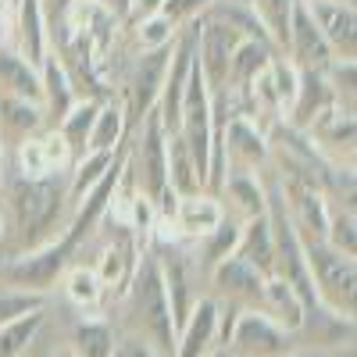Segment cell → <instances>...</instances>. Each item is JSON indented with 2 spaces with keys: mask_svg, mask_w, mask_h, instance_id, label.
Returning a JSON list of instances; mask_svg holds the SVG:
<instances>
[{
  "mask_svg": "<svg viewBox=\"0 0 357 357\" xmlns=\"http://www.w3.org/2000/svg\"><path fill=\"white\" fill-rule=\"evenodd\" d=\"M264 186L254 172H229L218 190V200H229L225 211L236 215V222H247L254 215H264Z\"/></svg>",
  "mask_w": 357,
  "mask_h": 357,
  "instance_id": "cb8c5ba5",
  "label": "cell"
},
{
  "mask_svg": "<svg viewBox=\"0 0 357 357\" xmlns=\"http://www.w3.org/2000/svg\"><path fill=\"white\" fill-rule=\"evenodd\" d=\"M325 243L343 250V254H357V218H354V204L343 207H329V222H325Z\"/></svg>",
  "mask_w": 357,
  "mask_h": 357,
  "instance_id": "4dcf8cb0",
  "label": "cell"
},
{
  "mask_svg": "<svg viewBox=\"0 0 357 357\" xmlns=\"http://www.w3.org/2000/svg\"><path fill=\"white\" fill-rule=\"evenodd\" d=\"M247 36H240L236 29H229L218 18H197V65L207 79V89L218 93L229 82V65H232V54Z\"/></svg>",
  "mask_w": 357,
  "mask_h": 357,
  "instance_id": "5b68a950",
  "label": "cell"
},
{
  "mask_svg": "<svg viewBox=\"0 0 357 357\" xmlns=\"http://www.w3.org/2000/svg\"><path fill=\"white\" fill-rule=\"evenodd\" d=\"M111 357H158L154 350H151V343L146 340H139V336H126V340H118L114 343V354Z\"/></svg>",
  "mask_w": 357,
  "mask_h": 357,
  "instance_id": "8d00e7d4",
  "label": "cell"
},
{
  "mask_svg": "<svg viewBox=\"0 0 357 357\" xmlns=\"http://www.w3.org/2000/svg\"><path fill=\"white\" fill-rule=\"evenodd\" d=\"M225 218V204L207 193V190H197V193H183L175 197V207H172V225L183 240H204L218 229V222Z\"/></svg>",
  "mask_w": 357,
  "mask_h": 357,
  "instance_id": "9a60e30c",
  "label": "cell"
},
{
  "mask_svg": "<svg viewBox=\"0 0 357 357\" xmlns=\"http://www.w3.org/2000/svg\"><path fill=\"white\" fill-rule=\"evenodd\" d=\"M93 4H97L100 11H107L114 22H126V18L132 15V0H93Z\"/></svg>",
  "mask_w": 357,
  "mask_h": 357,
  "instance_id": "f35d334b",
  "label": "cell"
},
{
  "mask_svg": "<svg viewBox=\"0 0 357 357\" xmlns=\"http://www.w3.org/2000/svg\"><path fill=\"white\" fill-rule=\"evenodd\" d=\"M304 254H307L318 307L333 311L340 318H354V307H357V261H354V254H343V250L329 247L325 240L304 243Z\"/></svg>",
  "mask_w": 357,
  "mask_h": 357,
  "instance_id": "277c9868",
  "label": "cell"
},
{
  "mask_svg": "<svg viewBox=\"0 0 357 357\" xmlns=\"http://www.w3.org/2000/svg\"><path fill=\"white\" fill-rule=\"evenodd\" d=\"M15 165H18V175H29V178L61 175L72 168V151L65 146L57 129H40L15 151Z\"/></svg>",
  "mask_w": 357,
  "mask_h": 357,
  "instance_id": "8fae6325",
  "label": "cell"
},
{
  "mask_svg": "<svg viewBox=\"0 0 357 357\" xmlns=\"http://www.w3.org/2000/svg\"><path fill=\"white\" fill-rule=\"evenodd\" d=\"M68 172L29 178L15 175L8 186V211H11V236H15V257L50 243L65 225L68 211Z\"/></svg>",
  "mask_w": 357,
  "mask_h": 357,
  "instance_id": "6da1fadb",
  "label": "cell"
},
{
  "mask_svg": "<svg viewBox=\"0 0 357 357\" xmlns=\"http://www.w3.org/2000/svg\"><path fill=\"white\" fill-rule=\"evenodd\" d=\"M122 139H126V107L118 100H100L86 151H118Z\"/></svg>",
  "mask_w": 357,
  "mask_h": 357,
  "instance_id": "4316f807",
  "label": "cell"
},
{
  "mask_svg": "<svg viewBox=\"0 0 357 357\" xmlns=\"http://www.w3.org/2000/svg\"><path fill=\"white\" fill-rule=\"evenodd\" d=\"M158 264H161L165 293H168V304H172V321H175V329H178L204 293L197 289V272H193V261H190L186 250L172 247V250L158 254Z\"/></svg>",
  "mask_w": 357,
  "mask_h": 357,
  "instance_id": "4fadbf2b",
  "label": "cell"
},
{
  "mask_svg": "<svg viewBox=\"0 0 357 357\" xmlns=\"http://www.w3.org/2000/svg\"><path fill=\"white\" fill-rule=\"evenodd\" d=\"M318 33L336 57H354L357 50V11L350 0H304Z\"/></svg>",
  "mask_w": 357,
  "mask_h": 357,
  "instance_id": "5bb4252c",
  "label": "cell"
},
{
  "mask_svg": "<svg viewBox=\"0 0 357 357\" xmlns=\"http://www.w3.org/2000/svg\"><path fill=\"white\" fill-rule=\"evenodd\" d=\"M222 154H225V165L236 172H254L268 161L272 146H268V132L257 126V118L250 114H232L225 122V132H222ZM257 175V172H254Z\"/></svg>",
  "mask_w": 357,
  "mask_h": 357,
  "instance_id": "52a82bcc",
  "label": "cell"
},
{
  "mask_svg": "<svg viewBox=\"0 0 357 357\" xmlns=\"http://www.w3.org/2000/svg\"><path fill=\"white\" fill-rule=\"evenodd\" d=\"M65 289H68V301L82 311H97L100 307V296H104V286L97 279L93 268H86V264H68L65 268Z\"/></svg>",
  "mask_w": 357,
  "mask_h": 357,
  "instance_id": "f1b7e54d",
  "label": "cell"
},
{
  "mask_svg": "<svg viewBox=\"0 0 357 357\" xmlns=\"http://www.w3.org/2000/svg\"><path fill=\"white\" fill-rule=\"evenodd\" d=\"M40 129H50L43 104L0 93V146H4V151H18V146L29 136H36Z\"/></svg>",
  "mask_w": 357,
  "mask_h": 357,
  "instance_id": "ac0fdd59",
  "label": "cell"
},
{
  "mask_svg": "<svg viewBox=\"0 0 357 357\" xmlns=\"http://www.w3.org/2000/svg\"><path fill=\"white\" fill-rule=\"evenodd\" d=\"M250 8L257 11V18L264 22L268 36L275 47H286V29H289V11L293 0H250Z\"/></svg>",
  "mask_w": 357,
  "mask_h": 357,
  "instance_id": "836d02e7",
  "label": "cell"
},
{
  "mask_svg": "<svg viewBox=\"0 0 357 357\" xmlns=\"http://www.w3.org/2000/svg\"><path fill=\"white\" fill-rule=\"evenodd\" d=\"M11 4H15V8H18V0H11Z\"/></svg>",
  "mask_w": 357,
  "mask_h": 357,
  "instance_id": "f6af8a7d",
  "label": "cell"
},
{
  "mask_svg": "<svg viewBox=\"0 0 357 357\" xmlns=\"http://www.w3.org/2000/svg\"><path fill=\"white\" fill-rule=\"evenodd\" d=\"M40 325H43V311H33L11 325H0V357H22L29 343L36 340Z\"/></svg>",
  "mask_w": 357,
  "mask_h": 357,
  "instance_id": "f546056e",
  "label": "cell"
},
{
  "mask_svg": "<svg viewBox=\"0 0 357 357\" xmlns=\"http://www.w3.org/2000/svg\"><path fill=\"white\" fill-rule=\"evenodd\" d=\"M207 279L215 286V301H229V304H240V307H257L261 301V289H264V279L254 264H247L243 257H222L218 264L207 268Z\"/></svg>",
  "mask_w": 357,
  "mask_h": 357,
  "instance_id": "9c48e42d",
  "label": "cell"
},
{
  "mask_svg": "<svg viewBox=\"0 0 357 357\" xmlns=\"http://www.w3.org/2000/svg\"><path fill=\"white\" fill-rule=\"evenodd\" d=\"M282 357H354V347L343 343V347H311V350H289Z\"/></svg>",
  "mask_w": 357,
  "mask_h": 357,
  "instance_id": "74e56055",
  "label": "cell"
},
{
  "mask_svg": "<svg viewBox=\"0 0 357 357\" xmlns=\"http://www.w3.org/2000/svg\"><path fill=\"white\" fill-rule=\"evenodd\" d=\"M0 172H4V146H0Z\"/></svg>",
  "mask_w": 357,
  "mask_h": 357,
  "instance_id": "ee69618b",
  "label": "cell"
},
{
  "mask_svg": "<svg viewBox=\"0 0 357 357\" xmlns=\"http://www.w3.org/2000/svg\"><path fill=\"white\" fill-rule=\"evenodd\" d=\"M0 93L8 97H25V100H43V79L33 61L15 50V47H0Z\"/></svg>",
  "mask_w": 357,
  "mask_h": 357,
  "instance_id": "603a6c76",
  "label": "cell"
},
{
  "mask_svg": "<svg viewBox=\"0 0 357 357\" xmlns=\"http://www.w3.org/2000/svg\"><path fill=\"white\" fill-rule=\"evenodd\" d=\"M165 0H132V15L129 18H146V15H158Z\"/></svg>",
  "mask_w": 357,
  "mask_h": 357,
  "instance_id": "ab89813d",
  "label": "cell"
},
{
  "mask_svg": "<svg viewBox=\"0 0 357 357\" xmlns=\"http://www.w3.org/2000/svg\"><path fill=\"white\" fill-rule=\"evenodd\" d=\"M236 240H240V222H236L229 211H225V218L218 222V229L211 232V236H204V272H207V268H211V264H218L222 257H229L232 250H236Z\"/></svg>",
  "mask_w": 357,
  "mask_h": 357,
  "instance_id": "1f68e13d",
  "label": "cell"
},
{
  "mask_svg": "<svg viewBox=\"0 0 357 357\" xmlns=\"http://www.w3.org/2000/svg\"><path fill=\"white\" fill-rule=\"evenodd\" d=\"M33 311H43V293H29V289H4L0 293V325H11Z\"/></svg>",
  "mask_w": 357,
  "mask_h": 357,
  "instance_id": "e575fe53",
  "label": "cell"
},
{
  "mask_svg": "<svg viewBox=\"0 0 357 357\" xmlns=\"http://www.w3.org/2000/svg\"><path fill=\"white\" fill-rule=\"evenodd\" d=\"M304 132L325 161L343 165V154L347 161H354V107H343V100H333L321 114H314Z\"/></svg>",
  "mask_w": 357,
  "mask_h": 357,
  "instance_id": "ba28073f",
  "label": "cell"
},
{
  "mask_svg": "<svg viewBox=\"0 0 357 357\" xmlns=\"http://www.w3.org/2000/svg\"><path fill=\"white\" fill-rule=\"evenodd\" d=\"M275 57V47L272 43H264V40H243L240 47H236V54H232V65H229V89L232 93H240V97H247V89H250V82L268 68V61Z\"/></svg>",
  "mask_w": 357,
  "mask_h": 357,
  "instance_id": "d4e9b609",
  "label": "cell"
},
{
  "mask_svg": "<svg viewBox=\"0 0 357 357\" xmlns=\"http://www.w3.org/2000/svg\"><path fill=\"white\" fill-rule=\"evenodd\" d=\"M126 301H129L136 336L151 343V350L158 357H172V350H175V321H172V304H168L161 264H158L154 250L136 257V268H132V275L126 282Z\"/></svg>",
  "mask_w": 357,
  "mask_h": 357,
  "instance_id": "7a4b0ae2",
  "label": "cell"
},
{
  "mask_svg": "<svg viewBox=\"0 0 357 357\" xmlns=\"http://www.w3.org/2000/svg\"><path fill=\"white\" fill-rule=\"evenodd\" d=\"M178 36V25L172 18H165L161 11L158 15H146V18H136V40L143 50H161V47H172Z\"/></svg>",
  "mask_w": 357,
  "mask_h": 357,
  "instance_id": "d6a6232c",
  "label": "cell"
},
{
  "mask_svg": "<svg viewBox=\"0 0 357 357\" xmlns=\"http://www.w3.org/2000/svg\"><path fill=\"white\" fill-rule=\"evenodd\" d=\"M114 329L104 321V318H86L75 325V336H72V354L75 357H111L114 354Z\"/></svg>",
  "mask_w": 357,
  "mask_h": 357,
  "instance_id": "83f0119b",
  "label": "cell"
},
{
  "mask_svg": "<svg viewBox=\"0 0 357 357\" xmlns=\"http://www.w3.org/2000/svg\"><path fill=\"white\" fill-rule=\"evenodd\" d=\"M236 257L254 264L261 275H275V236L268 225V215H254L240 222V240H236Z\"/></svg>",
  "mask_w": 357,
  "mask_h": 357,
  "instance_id": "7402d4cb",
  "label": "cell"
},
{
  "mask_svg": "<svg viewBox=\"0 0 357 357\" xmlns=\"http://www.w3.org/2000/svg\"><path fill=\"white\" fill-rule=\"evenodd\" d=\"M211 4H215V0H165L161 15L172 18L175 25H183V22H197Z\"/></svg>",
  "mask_w": 357,
  "mask_h": 357,
  "instance_id": "d590c367",
  "label": "cell"
},
{
  "mask_svg": "<svg viewBox=\"0 0 357 357\" xmlns=\"http://www.w3.org/2000/svg\"><path fill=\"white\" fill-rule=\"evenodd\" d=\"M286 47H289V61L296 68H329L333 65V47L325 43V36L318 33V25L307 11L304 0H293L289 11V29H286Z\"/></svg>",
  "mask_w": 357,
  "mask_h": 357,
  "instance_id": "30bf717a",
  "label": "cell"
},
{
  "mask_svg": "<svg viewBox=\"0 0 357 357\" xmlns=\"http://www.w3.org/2000/svg\"><path fill=\"white\" fill-rule=\"evenodd\" d=\"M168 57H172V47L143 50L139 54V61L132 68V79H129V111H132L136 122H139L146 111H154V104L161 97L165 72H168Z\"/></svg>",
  "mask_w": 357,
  "mask_h": 357,
  "instance_id": "2e32d148",
  "label": "cell"
},
{
  "mask_svg": "<svg viewBox=\"0 0 357 357\" xmlns=\"http://www.w3.org/2000/svg\"><path fill=\"white\" fill-rule=\"evenodd\" d=\"M4 232H8V225H4V215H0V243H4Z\"/></svg>",
  "mask_w": 357,
  "mask_h": 357,
  "instance_id": "b9f144b4",
  "label": "cell"
},
{
  "mask_svg": "<svg viewBox=\"0 0 357 357\" xmlns=\"http://www.w3.org/2000/svg\"><path fill=\"white\" fill-rule=\"evenodd\" d=\"M257 311H264L272 318L279 329H286L289 336L304 329V301L296 296V289L282 279V275H268L264 279V289H261V301H257Z\"/></svg>",
  "mask_w": 357,
  "mask_h": 357,
  "instance_id": "44dd1931",
  "label": "cell"
},
{
  "mask_svg": "<svg viewBox=\"0 0 357 357\" xmlns=\"http://www.w3.org/2000/svg\"><path fill=\"white\" fill-rule=\"evenodd\" d=\"M333 100L336 93H333L329 79H325V68H296V93L286 111V126L304 132L314 122V114H321Z\"/></svg>",
  "mask_w": 357,
  "mask_h": 357,
  "instance_id": "e0dca14e",
  "label": "cell"
},
{
  "mask_svg": "<svg viewBox=\"0 0 357 357\" xmlns=\"http://www.w3.org/2000/svg\"><path fill=\"white\" fill-rule=\"evenodd\" d=\"M97 111H100V100L97 97H79L75 104H72V111L57 122L54 129L61 132V139H65V146L72 151V165L86 154V143H89V129H93V118H97Z\"/></svg>",
  "mask_w": 357,
  "mask_h": 357,
  "instance_id": "484cf974",
  "label": "cell"
},
{
  "mask_svg": "<svg viewBox=\"0 0 357 357\" xmlns=\"http://www.w3.org/2000/svg\"><path fill=\"white\" fill-rule=\"evenodd\" d=\"M225 350L232 357H282L289 354V333L257 307H243L232 321Z\"/></svg>",
  "mask_w": 357,
  "mask_h": 357,
  "instance_id": "8992f818",
  "label": "cell"
},
{
  "mask_svg": "<svg viewBox=\"0 0 357 357\" xmlns=\"http://www.w3.org/2000/svg\"><path fill=\"white\" fill-rule=\"evenodd\" d=\"M139 193L151 200L154 218L172 222V207H175V190L168 183V132L161 126L158 111H146L139 118V136H136V151L126 158Z\"/></svg>",
  "mask_w": 357,
  "mask_h": 357,
  "instance_id": "3957f363",
  "label": "cell"
},
{
  "mask_svg": "<svg viewBox=\"0 0 357 357\" xmlns=\"http://www.w3.org/2000/svg\"><path fill=\"white\" fill-rule=\"evenodd\" d=\"M54 357H75V354L72 350H61V354H54Z\"/></svg>",
  "mask_w": 357,
  "mask_h": 357,
  "instance_id": "7bdbcfd3",
  "label": "cell"
},
{
  "mask_svg": "<svg viewBox=\"0 0 357 357\" xmlns=\"http://www.w3.org/2000/svg\"><path fill=\"white\" fill-rule=\"evenodd\" d=\"M15 50L33 61L36 68L43 65V57L50 54V33H47V8L43 0H18L15 8Z\"/></svg>",
  "mask_w": 357,
  "mask_h": 357,
  "instance_id": "d6986e66",
  "label": "cell"
},
{
  "mask_svg": "<svg viewBox=\"0 0 357 357\" xmlns=\"http://www.w3.org/2000/svg\"><path fill=\"white\" fill-rule=\"evenodd\" d=\"M207 357H232V354H229V350H222V347H218V350H215V354H207Z\"/></svg>",
  "mask_w": 357,
  "mask_h": 357,
  "instance_id": "60d3db41",
  "label": "cell"
},
{
  "mask_svg": "<svg viewBox=\"0 0 357 357\" xmlns=\"http://www.w3.org/2000/svg\"><path fill=\"white\" fill-rule=\"evenodd\" d=\"M215 350H218V301L204 293L186 314V321L175 329L172 357H207Z\"/></svg>",
  "mask_w": 357,
  "mask_h": 357,
  "instance_id": "7c38bea8",
  "label": "cell"
},
{
  "mask_svg": "<svg viewBox=\"0 0 357 357\" xmlns=\"http://www.w3.org/2000/svg\"><path fill=\"white\" fill-rule=\"evenodd\" d=\"M40 79H43V114H47V126L54 129L61 118L72 111V104L79 100V89L68 75V65L61 61L57 54H47L43 65H40Z\"/></svg>",
  "mask_w": 357,
  "mask_h": 357,
  "instance_id": "ffe728a7",
  "label": "cell"
}]
</instances>
